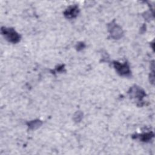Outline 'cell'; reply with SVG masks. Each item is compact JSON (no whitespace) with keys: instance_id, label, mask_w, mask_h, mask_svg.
Masks as SVG:
<instances>
[{"instance_id":"1","label":"cell","mask_w":155,"mask_h":155,"mask_svg":"<svg viewBox=\"0 0 155 155\" xmlns=\"http://www.w3.org/2000/svg\"><path fill=\"white\" fill-rule=\"evenodd\" d=\"M1 32L6 39L11 42L16 43L20 39V36L13 28L2 27L1 28Z\"/></svg>"},{"instance_id":"2","label":"cell","mask_w":155,"mask_h":155,"mask_svg":"<svg viewBox=\"0 0 155 155\" xmlns=\"http://www.w3.org/2000/svg\"><path fill=\"white\" fill-rule=\"evenodd\" d=\"M108 30L111 37L114 39H119L123 35L122 28L116 23L111 22L108 26Z\"/></svg>"},{"instance_id":"3","label":"cell","mask_w":155,"mask_h":155,"mask_svg":"<svg viewBox=\"0 0 155 155\" xmlns=\"http://www.w3.org/2000/svg\"><path fill=\"white\" fill-rule=\"evenodd\" d=\"M113 64L115 69L120 75L126 76L130 74V71L127 64H121L119 62H114Z\"/></svg>"},{"instance_id":"4","label":"cell","mask_w":155,"mask_h":155,"mask_svg":"<svg viewBox=\"0 0 155 155\" xmlns=\"http://www.w3.org/2000/svg\"><path fill=\"white\" fill-rule=\"evenodd\" d=\"M129 93H130V96L131 97L138 98L140 100L142 99L145 95L144 91L141 88L136 86L133 87L130 89V91L129 92Z\"/></svg>"},{"instance_id":"5","label":"cell","mask_w":155,"mask_h":155,"mask_svg":"<svg viewBox=\"0 0 155 155\" xmlns=\"http://www.w3.org/2000/svg\"><path fill=\"white\" fill-rule=\"evenodd\" d=\"M78 12L79 9L77 6H70L64 12V15L67 18H73L78 15Z\"/></svg>"},{"instance_id":"6","label":"cell","mask_w":155,"mask_h":155,"mask_svg":"<svg viewBox=\"0 0 155 155\" xmlns=\"http://www.w3.org/2000/svg\"><path fill=\"white\" fill-rule=\"evenodd\" d=\"M42 124V122H41V120H32L31 122H30L28 124V127L30 129H36L38 128V127H39Z\"/></svg>"},{"instance_id":"7","label":"cell","mask_w":155,"mask_h":155,"mask_svg":"<svg viewBox=\"0 0 155 155\" xmlns=\"http://www.w3.org/2000/svg\"><path fill=\"white\" fill-rule=\"evenodd\" d=\"M153 136H154V134L152 132L144 133L140 136V139L142 140V141L147 142V141H148L149 140H150L153 137Z\"/></svg>"},{"instance_id":"8","label":"cell","mask_w":155,"mask_h":155,"mask_svg":"<svg viewBox=\"0 0 155 155\" xmlns=\"http://www.w3.org/2000/svg\"><path fill=\"white\" fill-rule=\"evenodd\" d=\"M82 117V113L81 112H76V114L74 115V119L76 121H80Z\"/></svg>"}]
</instances>
